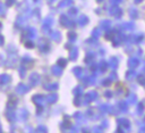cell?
<instances>
[{
  "instance_id": "cell-1",
  "label": "cell",
  "mask_w": 145,
  "mask_h": 133,
  "mask_svg": "<svg viewBox=\"0 0 145 133\" xmlns=\"http://www.w3.org/2000/svg\"><path fill=\"white\" fill-rule=\"evenodd\" d=\"M9 81H10V77H9L7 74L0 75V83H1V84H6V83H8Z\"/></svg>"
},
{
  "instance_id": "cell-2",
  "label": "cell",
  "mask_w": 145,
  "mask_h": 133,
  "mask_svg": "<svg viewBox=\"0 0 145 133\" xmlns=\"http://www.w3.org/2000/svg\"><path fill=\"white\" fill-rule=\"evenodd\" d=\"M25 90H26V88H25L24 85H19V86L17 88V91H18L19 93H23V92H24Z\"/></svg>"
},
{
  "instance_id": "cell-3",
  "label": "cell",
  "mask_w": 145,
  "mask_h": 133,
  "mask_svg": "<svg viewBox=\"0 0 145 133\" xmlns=\"http://www.w3.org/2000/svg\"><path fill=\"white\" fill-rule=\"evenodd\" d=\"M3 13H5V6L0 2V15H2Z\"/></svg>"
},
{
  "instance_id": "cell-4",
  "label": "cell",
  "mask_w": 145,
  "mask_h": 133,
  "mask_svg": "<svg viewBox=\"0 0 145 133\" xmlns=\"http://www.w3.org/2000/svg\"><path fill=\"white\" fill-rule=\"evenodd\" d=\"M15 0H7V5L8 6H10V5H12V2H14Z\"/></svg>"
},
{
  "instance_id": "cell-5",
  "label": "cell",
  "mask_w": 145,
  "mask_h": 133,
  "mask_svg": "<svg viewBox=\"0 0 145 133\" xmlns=\"http://www.w3.org/2000/svg\"><path fill=\"white\" fill-rule=\"evenodd\" d=\"M2 43H3V38L0 35V44H2Z\"/></svg>"
},
{
  "instance_id": "cell-6",
  "label": "cell",
  "mask_w": 145,
  "mask_h": 133,
  "mask_svg": "<svg viewBox=\"0 0 145 133\" xmlns=\"http://www.w3.org/2000/svg\"><path fill=\"white\" fill-rule=\"evenodd\" d=\"M0 133H1V126H0Z\"/></svg>"
},
{
  "instance_id": "cell-7",
  "label": "cell",
  "mask_w": 145,
  "mask_h": 133,
  "mask_svg": "<svg viewBox=\"0 0 145 133\" xmlns=\"http://www.w3.org/2000/svg\"><path fill=\"white\" fill-rule=\"evenodd\" d=\"M0 28H1V24H0Z\"/></svg>"
}]
</instances>
